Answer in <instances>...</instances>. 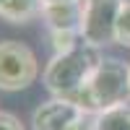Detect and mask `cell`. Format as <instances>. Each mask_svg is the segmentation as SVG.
Here are the masks:
<instances>
[{"mask_svg":"<svg viewBox=\"0 0 130 130\" xmlns=\"http://www.w3.org/2000/svg\"><path fill=\"white\" fill-rule=\"evenodd\" d=\"M94 130H130V104H120L94 117Z\"/></svg>","mask_w":130,"mask_h":130,"instance_id":"ba28073f","label":"cell"},{"mask_svg":"<svg viewBox=\"0 0 130 130\" xmlns=\"http://www.w3.org/2000/svg\"><path fill=\"white\" fill-rule=\"evenodd\" d=\"M42 18V0H5L0 8V21L13 26H24Z\"/></svg>","mask_w":130,"mask_h":130,"instance_id":"52a82bcc","label":"cell"},{"mask_svg":"<svg viewBox=\"0 0 130 130\" xmlns=\"http://www.w3.org/2000/svg\"><path fill=\"white\" fill-rule=\"evenodd\" d=\"M0 130H26V127H24V122H21L13 112L0 109Z\"/></svg>","mask_w":130,"mask_h":130,"instance_id":"8fae6325","label":"cell"},{"mask_svg":"<svg viewBox=\"0 0 130 130\" xmlns=\"http://www.w3.org/2000/svg\"><path fill=\"white\" fill-rule=\"evenodd\" d=\"M94 117L75 102L52 96L31 112L29 125L31 130H94Z\"/></svg>","mask_w":130,"mask_h":130,"instance_id":"277c9868","label":"cell"},{"mask_svg":"<svg viewBox=\"0 0 130 130\" xmlns=\"http://www.w3.org/2000/svg\"><path fill=\"white\" fill-rule=\"evenodd\" d=\"M102 57L104 55H102L99 47H91L89 42H81L73 50L57 52V55L50 57V62L42 70V83L50 91V96H60V99L75 102L78 91L89 81V75L96 70Z\"/></svg>","mask_w":130,"mask_h":130,"instance_id":"6da1fadb","label":"cell"},{"mask_svg":"<svg viewBox=\"0 0 130 130\" xmlns=\"http://www.w3.org/2000/svg\"><path fill=\"white\" fill-rule=\"evenodd\" d=\"M125 0H81V37L91 47H109L115 44V26Z\"/></svg>","mask_w":130,"mask_h":130,"instance_id":"5b68a950","label":"cell"},{"mask_svg":"<svg viewBox=\"0 0 130 130\" xmlns=\"http://www.w3.org/2000/svg\"><path fill=\"white\" fill-rule=\"evenodd\" d=\"M44 3H75V0H42V5Z\"/></svg>","mask_w":130,"mask_h":130,"instance_id":"7c38bea8","label":"cell"},{"mask_svg":"<svg viewBox=\"0 0 130 130\" xmlns=\"http://www.w3.org/2000/svg\"><path fill=\"white\" fill-rule=\"evenodd\" d=\"M83 5L75 3H44L42 5V24L47 31H78L81 34Z\"/></svg>","mask_w":130,"mask_h":130,"instance_id":"8992f818","label":"cell"},{"mask_svg":"<svg viewBox=\"0 0 130 130\" xmlns=\"http://www.w3.org/2000/svg\"><path fill=\"white\" fill-rule=\"evenodd\" d=\"M75 104L89 115H102L120 104H130V65L120 57L104 55L78 91Z\"/></svg>","mask_w":130,"mask_h":130,"instance_id":"7a4b0ae2","label":"cell"},{"mask_svg":"<svg viewBox=\"0 0 130 130\" xmlns=\"http://www.w3.org/2000/svg\"><path fill=\"white\" fill-rule=\"evenodd\" d=\"M3 3H5V0H0V8H3Z\"/></svg>","mask_w":130,"mask_h":130,"instance_id":"4fadbf2b","label":"cell"},{"mask_svg":"<svg viewBox=\"0 0 130 130\" xmlns=\"http://www.w3.org/2000/svg\"><path fill=\"white\" fill-rule=\"evenodd\" d=\"M39 78V60L34 50L18 39L0 42V91L16 94Z\"/></svg>","mask_w":130,"mask_h":130,"instance_id":"3957f363","label":"cell"},{"mask_svg":"<svg viewBox=\"0 0 130 130\" xmlns=\"http://www.w3.org/2000/svg\"><path fill=\"white\" fill-rule=\"evenodd\" d=\"M127 65H130V60H127Z\"/></svg>","mask_w":130,"mask_h":130,"instance_id":"5bb4252c","label":"cell"},{"mask_svg":"<svg viewBox=\"0 0 130 130\" xmlns=\"http://www.w3.org/2000/svg\"><path fill=\"white\" fill-rule=\"evenodd\" d=\"M47 39H50V47H52V55L57 52H68L75 44H81L83 37L78 31H47Z\"/></svg>","mask_w":130,"mask_h":130,"instance_id":"9c48e42d","label":"cell"},{"mask_svg":"<svg viewBox=\"0 0 130 130\" xmlns=\"http://www.w3.org/2000/svg\"><path fill=\"white\" fill-rule=\"evenodd\" d=\"M115 44L127 47L130 50V0H125L117 16V26H115Z\"/></svg>","mask_w":130,"mask_h":130,"instance_id":"30bf717a","label":"cell"}]
</instances>
